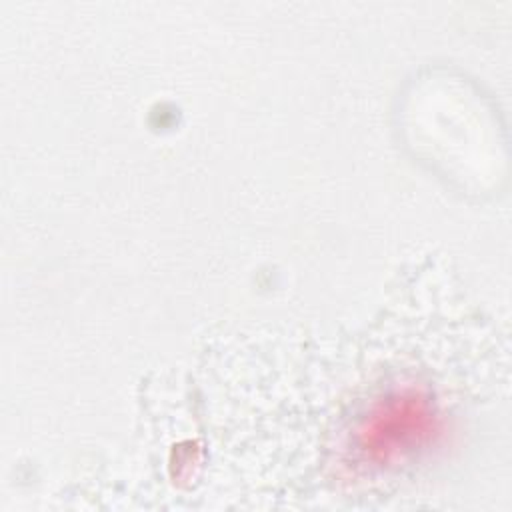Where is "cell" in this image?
I'll list each match as a JSON object with an SVG mask.
<instances>
[{
	"label": "cell",
	"instance_id": "1",
	"mask_svg": "<svg viewBox=\"0 0 512 512\" xmlns=\"http://www.w3.org/2000/svg\"><path fill=\"white\" fill-rule=\"evenodd\" d=\"M428 426L430 416L424 400L416 396H400L372 418L364 430V446L372 450H384L386 454L408 448L410 442H418Z\"/></svg>",
	"mask_w": 512,
	"mask_h": 512
}]
</instances>
